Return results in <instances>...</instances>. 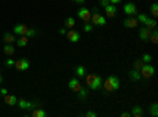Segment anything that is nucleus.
Here are the masks:
<instances>
[{"label":"nucleus","mask_w":158,"mask_h":117,"mask_svg":"<svg viewBox=\"0 0 158 117\" xmlns=\"http://www.w3.org/2000/svg\"><path fill=\"white\" fill-rule=\"evenodd\" d=\"M101 86L104 87L106 92H115V90H118V87H120V79L112 74V76L106 77V79H103V84Z\"/></svg>","instance_id":"obj_1"},{"label":"nucleus","mask_w":158,"mask_h":117,"mask_svg":"<svg viewBox=\"0 0 158 117\" xmlns=\"http://www.w3.org/2000/svg\"><path fill=\"white\" fill-rule=\"evenodd\" d=\"M85 84L90 90H98L103 84V77L100 74H85Z\"/></svg>","instance_id":"obj_2"},{"label":"nucleus","mask_w":158,"mask_h":117,"mask_svg":"<svg viewBox=\"0 0 158 117\" xmlns=\"http://www.w3.org/2000/svg\"><path fill=\"white\" fill-rule=\"evenodd\" d=\"M139 73H141L142 77L149 79V77H152V76L155 74V67H153L152 63H144V65H142V68L139 70Z\"/></svg>","instance_id":"obj_3"},{"label":"nucleus","mask_w":158,"mask_h":117,"mask_svg":"<svg viewBox=\"0 0 158 117\" xmlns=\"http://www.w3.org/2000/svg\"><path fill=\"white\" fill-rule=\"evenodd\" d=\"M15 68L19 71H25L30 68V62L27 59H18V60H15Z\"/></svg>","instance_id":"obj_4"},{"label":"nucleus","mask_w":158,"mask_h":117,"mask_svg":"<svg viewBox=\"0 0 158 117\" xmlns=\"http://www.w3.org/2000/svg\"><path fill=\"white\" fill-rule=\"evenodd\" d=\"M90 22L94 25H106V16L100 15V13H94L90 18Z\"/></svg>","instance_id":"obj_5"},{"label":"nucleus","mask_w":158,"mask_h":117,"mask_svg":"<svg viewBox=\"0 0 158 117\" xmlns=\"http://www.w3.org/2000/svg\"><path fill=\"white\" fill-rule=\"evenodd\" d=\"M77 18H81L84 22H90V18H92V11H90L89 8H85V6L79 8V10H77Z\"/></svg>","instance_id":"obj_6"},{"label":"nucleus","mask_w":158,"mask_h":117,"mask_svg":"<svg viewBox=\"0 0 158 117\" xmlns=\"http://www.w3.org/2000/svg\"><path fill=\"white\" fill-rule=\"evenodd\" d=\"M123 13L127 16H136L138 15V8H136V5L133 2H128V3L123 5Z\"/></svg>","instance_id":"obj_7"},{"label":"nucleus","mask_w":158,"mask_h":117,"mask_svg":"<svg viewBox=\"0 0 158 117\" xmlns=\"http://www.w3.org/2000/svg\"><path fill=\"white\" fill-rule=\"evenodd\" d=\"M138 25H139V22H138L136 16H128L123 21V27H127V29H136Z\"/></svg>","instance_id":"obj_8"},{"label":"nucleus","mask_w":158,"mask_h":117,"mask_svg":"<svg viewBox=\"0 0 158 117\" xmlns=\"http://www.w3.org/2000/svg\"><path fill=\"white\" fill-rule=\"evenodd\" d=\"M16 105H18L21 109H33V108L38 106V103H36V101H35V103H30V101H27V100H18Z\"/></svg>","instance_id":"obj_9"},{"label":"nucleus","mask_w":158,"mask_h":117,"mask_svg":"<svg viewBox=\"0 0 158 117\" xmlns=\"http://www.w3.org/2000/svg\"><path fill=\"white\" fill-rule=\"evenodd\" d=\"M67 38L71 41V43H77L79 40H81V35H79L77 30H73V29H68L67 32Z\"/></svg>","instance_id":"obj_10"},{"label":"nucleus","mask_w":158,"mask_h":117,"mask_svg":"<svg viewBox=\"0 0 158 117\" xmlns=\"http://www.w3.org/2000/svg\"><path fill=\"white\" fill-rule=\"evenodd\" d=\"M68 87L73 90V92H79V89H81V81H79V77H71L70 82H68Z\"/></svg>","instance_id":"obj_11"},{"label":"nucleus","mask_w":158,"mask_h":117,"mask_svg":"<svg viewBox=\"0 0 158 117\" xmlns=\"http://www.w3.org/2000/svg\"><path fill=\"white\" fill-rule=\"evenodd\" d=\"M104 15H106V18H114L117 15V6L112 5V3L106 5V6H104Z\"/></svg>","instance_id":"obj_12"},{"label":"nucleus","mask_w":158,"mask_h":117,"mask_svg":"<svg viewBox=\"0 0 158 117\" xmlns=\"http://www.w3.org/2000/svg\"><path fill=\"white\" fill-rule=\"evenodd\" d=\"M150 29H147L146 25H144V27H139V38L142 41H147L149 40V36H150Z\"/></svg>","instance_id":"obj_13"},{"label":"nucleus","mask_w":158,"mask_h":117,"mask_svg":"<svg viewBox=\"0 0 158 117\" xmlns=\"http://www.w3.org/2000/svg\"><path fill=\"white\" fill-rule=\"evenodd\" d=\"M27 29H29V27H27V25H24V24H16L15 29H13V32L21 36V35H25V33H27Z\"/></svg>","instance_id":"obj_14"},{"label":"nucleus","mask_w":158,"mask_h":117,"mask_svg":"<svg viewBox=\"0 0 158 117\" xmlns=\"http://www.w3.org/2000/svg\"><path fill=\"white\" fill-rule=\"evenodd\" d=\"M74 71H76V77H79V79H82V77L87 74V71H85V67H84V65H77V67L74 68Z\"/></svg>","instance_id":"obj_15"},{"label":"nucleus","mask_w":158,"mask_h":117,"mask_svg":"<svg viewBox=\"0 0 158 117\" xmlns=\"http://www.w3.org/2000/svg\"><path fill=\"white\" fill-rule=\"evenodd\" d=\"M3 98H5V103H6V105H10V106H16L18 98H16L15 95H10V94H6Z\"/></svg>","instance_id":"obj_16"},{"label":"nucleus","mask_w":158,"mask_h":117,"mask_svg":"<svg viewBox=\"0 0 158 117\" xmlns=\"http://www.w3.org/2000/svg\"><path fill=\"white\" fill-rule=\"evenodd\" d=\"M131 115H133V117H141L142 114H144V109H142V106H133V108H131V112H130Z\"/></svg>","instance_id":"obj_17"},{"label":"nucleus","mask_w":158,"mask_h":117,"mask_svg":"<svg viewBox=\"0 0 158 117\" xmlns=\"http://www.w3.org/2000/svg\"><path fill=\"white\" fill-rule=\"evenodd\" d=\"M130 79L131 81H141L142 79V76H141V73H139V70H131L130 71Z\"/></svg>","instance_id":"obj_18"},{"label":"nucleus","mask_w":158,"mask_h":117,"mask_svg":"<svg viewBox=\"0 0 158 117\" xmlns=\"http://www.w3.org/2000/svg\"><path fill=\"white\" fill-rule=\"evenodd\" d=\"M144 25H146L147 29L153 30V29H156V19L155 18H147V21L144 22Z\"/></svg>","instance_id":"obj_19"},{"label":"nucleus","mask_w":158,"mask_h":117,"mask_svg":"<svg viewBox=\"0 0 158 117\" xmlns=\"http://www.w3.org/2000/svg\"><path fill=\"white\" fill-rule=\"evenodd\" d=\"M16 44L19 48H25V46L29 44V38L25 36V35H21V38H18V40H16Z\"/></svg>","instance_id":"obj_20"},{"label":"nucleus","mask_w":158,"mask_h":117,"mask_svg":"<svg viewBox=\"0 0 158 117\" xmlns=\"http://www.w3.org/2000/svg\"><path fill=\"white\" fill-rule=\"evenodd\" d=\"M3 52H5L6 56H13V54H15V46L10 44V43H6V44L3 46Z\"/></svg>","instance_id":"obj_21"},{"label":"nucleus","mask_w":158,"mask_h":117,"mask_svg":"<svg viewBox=\"0 0 158 117\" xmlns=\"http://www.w3.org/2000/svg\"><path fill=\"white\" fill-rule=\"evenodd\" d=\"M3 40H5V43L13 44V43H16V36L13 35V33H5V35H3Z\"/></svg>","instance_id":"obj_22"},{"label":"nucleus","mask_w":158,"mask_h":117,"mask_svg":"<svg viewBox=\"0 0 158 117\" xmlns=\"http://www.w3.org/2000/svg\"><path fill=\"white\" fill-rule=\"evenodd\" d=\"M149 40H150V43H152V44H156V43H158V32H156V29H153V30L150 32Z\"/></svg>","instance_id":"obj_23"},{"label":"nucleus","mask_w":158,"mask_h":117,"mask_svg":"<svg viewBox=\"0 0 158 117\" xmlns=\"http://www.w3.org/2000/svg\"><path fill=\"white\" fill-rule=\"evenodd\" d=\"M32 115H33V117H46V111L40 109V108H33V111H32Z\"/></svg>","instance_id":"obj_24"},{"label":"nucleus","mask_w":158,"mask_h":117,"mask_svg":"<svg viewBox=\"0 0 158 117\" xmlns=\"http://www.w3.org/2000/svg\"><path fill=\"white\" fill-rule=\"evenodd\" d=\"M74 25H76L74 18H67V19H65V27H67V29H74Z\"/></svg>","instance_id":"obj_25"},{"label":"nucleus","mask_w":158,"mask_h":117,"mask_svg":"<svg viewBox=\"0 0 158 117\" xmlns=\"http://www.w3.org/2000/svg\"><path fill=\"white\" fill-rule=\"evenodd\" d=\"M150 115L152 117L158 115V105H156V103H152V105H150Z\"/></svg>","instance_id":"obj_26"},{"label":"nucleus","mask_w":158,"mask_h":117,"mask_svg":"<svg viewBox=\"0 0 158 117\" xmlns=\"http://www.w3.org/2000/svg\"><path fill=\"white\" fill-rule=\"evenodd\" d=\"M87 89H84V87H81V89H79V92H77V97L79 98H81V100H85L87 98Z\"/></svg>","instance_id":"obj_27"},{"label":"nucleus","mask_w":158,"mask_h":117,"mask_svg":"<svg viewBox=\"0 0 158 117\" xmlns=\"http://www.w3.org/2000/svg\"><path fill=\"white\" fill-rule=\"evenodd\" d=\"M147 18H149V16H147V15H144V13H138V15H136V19H138V22H142V24L147 21Z\"/></svg>","instance_id":"obj_28"},{"label":"nucleus","mask_w":158,"mask_h":117,"mask_svg":"<svg viewBox=\"0 0 158 117\" xmlns=\"http://www.w3.org/2000/svg\"><path fill=\"white\" fill-rule=\"evenodd\" d=\"M150 13H152V16H153V18L158 16V3H156V2L152 3V6H150Z\"/></svg>","instance_id":"obj_29"},{"label":"nucleus","mask_w":158,"mask_h":117,"mask_svg":"<svg viewBox=\"0 0 158 117\" xmlns=\"http://www.w3.org/2000/svg\"><path fill=\"white\" fill-rule=\"evenodd\" d=\"M82 30H84V32H92V30H94V24H90V22H84Z\"/></svg>","instance_id":"obj_30"},{"label":"nucleus","mask_w":158,"mask_h":117,"mask_svg":"<svg viewBox=\"0 0 158 117\" xmlns=\"http://www.w3.org/2000/svg\"><path fill=\"white\" fill-rule=\"evenodd\" d=\"M152 59H153V57H152L150 54H142V57H141V60H142L144 63H150Z\"/></svg>","instance_id":"obj_31"},{"label":"nucleus","mask_w":158,"mask_h":117,"mask_svg":"<svg viewBox=\"0 0 158 117\" xmlns=\"http://www.w3.org/2000/svg\"><path fill=\"white\" fill-rule=\"evenodd\" d=\"M142 65H144V62H142L141 59H136L135 63H133V67H135V70H141V68H142Z\"/></svg>","instance_id":"obj_32"},{"label":"nucleus","mask_w":158,"mask_h":117,"mask_svg":"<svg viewBox=\"0 0 158 117\" xmlns=\"http://www.w3.org/2000/svg\"><path fill=\"white\" fill-rule=\"evenodd\" d=\"M35 35H36V30L35 29H27V33H25V36H27V38H32Z\"/></svg>","instance_id":"obj_33"},{"label":"nucleus","mask_w":158,"mask_h":117,"mask_svg":"<svg viewBox=\"0 0 158 117\" xmlns=\"http://www.w3.org/2000/svg\"><path fill=\"white\" fill-rule=\"evenodd\" d=\"M5 65H6V67H15V60H13V59L10 57V59H6Z\"/></svg>","instance_id":"obj_34"},{"label":"nucleus","mask_w":158,"mask_h":117,"mask_svg":"<svg viewBox=\"0 0 158 117\" xmlns=\"http://www.w3.org/2000/svg\"><path fill=\"white\" fill-rule=\"evenodd\" d=\"M85 117H97V112L95 111H87L85 112Z\"/></svg>","instance_id":"obj_35"},{"label":"nucleus","mask_w":158,"mask_h":117,"mask_svg":"<svg viewBox=\"0 0 158 117\" xmlns=\"http://www.w3.org/2000/svg\"><path fill=\"white\" fill-rule=\"evenodd\" d=\"M67 32H68L67 27H60V29H59V33H60V35H67Z\"/></svg>","instance_id":"obj_36"},{"label":"nucleus","mask_w":158,"mask_h":117,"mask_svg":"<svg viewBox=\"0 0 158 117\" xmlns=\"http://www.w3.org/2000/svg\"><path fill=\"white\" fill-rule=\"evenodd\" d=\"M106 5H109V0H100V6H106Z\"/></svg>","instance_id":"obj_37"},{"label":"nucleus","mask_w":158,"mask_h":117,"mask_svg":"<svg viewBox=\"0 0 158 117\" xmlns=\"http://www.w3.org/2000/svg\"><path fill=\"white\" fill-rule=\"evenodd\" d=\"M6 94H8V90H6L5 87H2V89H0V95H2V97H5Z\"/></svg>","instance_id":"obj_38"},{"label":"nucleus","mask_w":158,"mask_h":117,"mask_svg":"<svg viewBox=\"0 0 158 117\" xmlns=\"http://www.w3.org/2000/svg\"><path fill=\"white\" fill-rule=\"evenodd\" d=\"M123 0H109V3H112V5H118V3H122Z\"/></svg>","instance_id":"obj_39"},{"label":"nucleus","mask_w":158,"mask_h":117,"mask_svg":"<svg viewBox=\"0 0 158 117\" xmlns=\"http://www.w3.org/2000/svg\"><path fill=\"white\" fill-rule=\"evenodd\" d=\"M71 2H76L79 5H82V3H85V0H71Z\"/></svg>","instance_id":"obj_40"},{"label":"nucleus","mask_w":158,"mask_h":117,"mask_svg":"<svg viewBox=\"0 0 158 117\" xmlns=\"http://www.w3.org/2000/svg\"><path fill=\"white\" fill-rule=\"evenodd\" d=\"M130 115H131L130 112H122V117H130Z\"/></svg>","instance_id":"obj_41"},{"label":"nucleus","mask_w":158,"mask_h":117,"mask_svg":"<svg viewBox=\"0 0 158 117\" xmlns=\"http://www.w3.org/2000/svg\"><path fill=\"white\" fill-rule=\"evenodd\" d=\"M3 82V77H2V74H0V84H2Z\"/></svg>","instance_id":"obj_42"}]
</instances>
